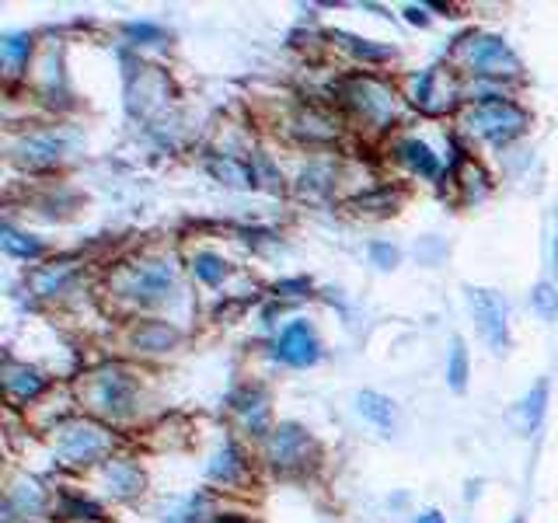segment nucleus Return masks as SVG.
<instances>
[{
    "label": "nucleus",
    "instance_id": "1",
    "mask_svg": "<svg viewBox=\"0 0 558 523\" xmlns=\"http://www.w3.org/2000/svg\"><path fill=\"white\" fill-rule=\"evenodd\" d=\"M471 311H475L478 325H482L485 339L492 342L496 349L510 346V332H506V304L489 290H468Z\"/></svg>",
    "mask_w": 558,
    "mask_h": 523
},
{
    "label": "nucleus",
    "instance_id": "2",
    "mask_svg": "<svg viewBox=\"0 0 558 523\" xmlns=\"http://www.w3.org/2000/svg\"><path fill=\"white\" fill-rule=\"evenodd\" d=\"M276 356L286 363H293V367H307V363L318 360V339L311 335V328L297 321V325H290L283 335H279Z\"/></svg>",
    "mask_w": 558,
    "mask_h": 523
},
{
    "label": "nucleus",
    "instance_id": "3",
    "mask_svg": "<svg viewBox=\"0 0 558 523\" xmlns=\"http://www.w3.org/2000/svg\"><path fill=\"white\" fill-rule=\"evenodd\" d=\"M475 123H478V130L485 136H492V140H510V136H517L524 130V116H520L513 105H503V102L485 105L475 116Z\"/></svg>",
    "mask_w": 558,
    "mask_h": 523
},
{
    "label": "nucleus",
    "instance_id": "4",
    "mask_svg": "<svg viewBox=\"0 0 558 523\" xmlns=\"http://www.w3.org/2000/svg\"><path fill=\"white\" fill-rule=\"evenodd\" d=\"M360 412L367 415V419H374L381 429H391V419H395V415H391V401L381 398V394H374V391L360 394Z\"/></svg>",
    "mask_w": 558,
    "mask_h": 523
},
{
    "label": "nucleus",
    "instance_id": "5",
    "mask_svg": "<svg viewBox=\"0 0 558 523\" xmlns=\"http://www.w3.org/2000/svg\"><path fill=\"white\" fill-rule=\"evenodd\" d=\"M471 60H475L482 70H489V67H503V60H510V63H513V56H510V49H506L503 42L485 39L478 49H471Z\"/></svg>",
    "mask_w": 558,
    "mask_h": 523
},
{
    "label": "nucleus",
    "instance_id": "6",
    "mask_svg": "<svg viewBox=\"0 0 558 523\" xmlns=\"http://www.w3.org/2000/svg\"><path fill=\"white\" fill-rule=\"evenodd\" d=\"M402 157H405V161H409L416 171H422V175H436V157L429 154L426 143H419V140H405V143H402Z\"/></svg>",
    "mask_w": 558,
    "mask_h": 523
},
{
    "label": "nucleus",
    "instance_id": "7",
    "mask_svg": "<svg viewBox=\"0 0 558 523\" xmlns=\"http://www.w3.org/2000/svg\"><path fill=\"white\" fill-rule=\"evenodd\" d=\"M192 269H196L199 279H206V283H217V279H224V262L217 259V255L203 252L196 255V262H192Z\"/></svg>",
    "mask_w": 558,
    "mask_h": 523
},
{
    "label": "nucleus",
    "instance_id": "8",
    "mask_svg": "<svg viewBox=\"0 0 558 523\" xmlns=\"http://www.w3.org/2000/svg\"><path fill=\"white\" fill-rule=\"evenodd\" d=\"M464 377H468V356H464L461 342H454V360H450V384L461 391L464 388Z\"/></svg>",
    "mask_w": 558,
    "mask_h": 523
},
{
    "label": "nucleus",
    "instance_id": "9",
    "mask_svg": "<svg viewBox=\"0 0 558 523\" xmlns=\"http://www.w3.org/2000/svg\"><path fill=\"white\" fill-rule=\"evenodd\" d=\"M4 248L7 252H14V255H39V245L35 241H25L21 234H14V231H4Z\"/></svg>",
    "mask_w": 558,
    "mask_h": 523
},
{
    "label": "nucleus",
    "instance_id": "10",
    "mask_svg": "<svg viewBox=\"0 0 558 523\" xmlns=\"http://www.w3.org/2000/svg\"><path fill=\"white\" fill-rule=\"evenodd\" d=\"M534 307H538L541 314H548V318H552L555 307H558V293L548 283H541L538 290H534Z\"/></svg>",
    "mask_w": 558,
    "mask_h": 523
},
{
    "label": "nucleus",
    "instance_id": "11",
    "mask_svg": "<svg viewBox=\"0 0 558 523\" xmlns=\"http://www.w3.org/2000/svg\"><path fill=\"white\" fill-rule=\"evenodd\" d=\"M545 394H548V388H545V384H538V391H534V401H527V415H531V422L541 419V408H545Z\"/></svg>",
    "mask_w": 558,
    "mask_h": 523
},
{
    "label": "nucleus",
    "instance_id": "12",
    "mask_svg": "<svg viewBox=\"0 0 558 523\" xmlns=\"http://www.w3.org/2000/svg\"><path fill=\"white\" fill-rule=\"evenodd\" d=\"M4 53H7V60H21V56L28 53V42L25 39H7L4 42Z\"/></svg>",
    "mask_w": 558,
    "mask_h": 523
},
{
    "label": "nucleus",
    "instance_id": "13",
    "mask_svg": "<svg viewBox=\"0 0 558 523\" xmlns=\"http://www.w3.org/2000/svg\"><path fill=\"white\" fill-rule=\"evenodd\" d=\"M374 255H377V259H381V262H388V265H391V262H395V259H398V255H395V252H388V248H381V245H377V248H374Z\"/></svg>",
    "mask_w": 558,
    "mask_h": 523
},
{
    "label": "nucleus",
    "instance_id": "14",
    "mask_svg": "<svg viewBox=\"0 0 558 523\" xmlns=\"http://www.w3.org/2000/svg\"><path fill=\"white\" fill-rule=\"evenodd\" d=\"M416 523H443L440 517H436V513H426V517H419Z\"/></svg>",
    "mask_w": 558,
    "mask_h": 523
},
{
    "label": "nucleus",
    "instance_id": "15",
    "mask_svg": "<svg viewBox=\"0 0 558 523\" xmlns=\"http://www.w3.org/2000/svg\"><path fill=\"white\" fill-rule=\"evenodd\" d=\"M555 265H558V245H555Z\"/></svg>",
    "mask_w": 558,
    "mask_h": 523
}]
</instances>
